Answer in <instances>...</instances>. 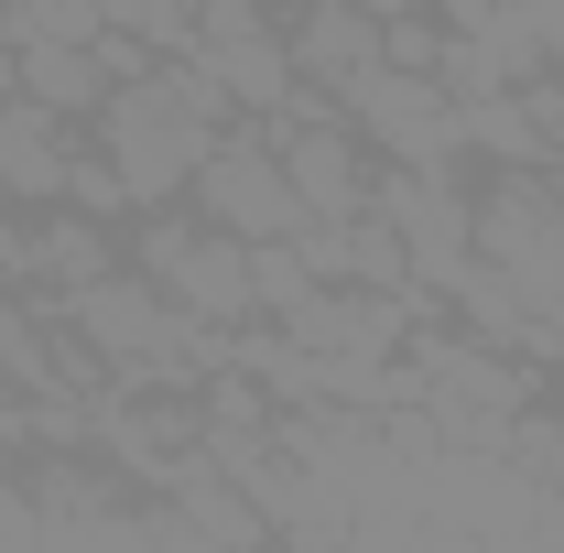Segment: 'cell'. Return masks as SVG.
Wrapping results in <instances>:
<instances>
[{"mask_svg":"<svg viewBox=\"0 0 564 553\" xmlns=\"http://www.w3.org/2000/svg\"><path fill=\"white\" fill-rule=\"evenodd\" d=\"M131 261L185 315H217V326H250L261 304H250V239L239 228H217V217H196V207H141L131 217Z\"/></svg>","mask_w":564,"mask_h":553,"instance_id":"cell-1","label":"cell"},{"mask_svg":"<svg viewBox=\"0 0 564 553\" xmlns=\"http://www.w3.org/2000/svg\"><path fill=\"white\" fill-rule=\"evenodd\" d=\"M87 141L120 163V185H131V207H185V185H196V163H207V141L152 76H120L109 98H98V120H87Z\"/></svg>","mask_w":564,"mask_h":553,"instance_id":"cell-2","label":"cell"},{"mask_svg":"<svg viewBox=\"0 0 564 553\" xmlns=\"http://www.w3.org/2000/svg\"><path fill=\"white\" fill-rule=\"evenodd\" d=\"M337 98H348V120L369 131L380 163H456V174H478V163H467V120H456V87H445V76H413V66H391V55H380V66H358Z\"/></svg>","mask_w":564,"mask_h":553,"instance_id":"cell-3","label":"cell"},{"mask_svg":"<svg viewBox=\"0 0 564 553\" xmlns=\"http://www.w3.org/2000/svg\"><path fill=\"white\" fill-rule=\"evenodd\" d=\"M369 207L402 228L413 282H445L456 261H478V174H456V163H380Z\"/></svg>","mask_w":564,"mask_h":553,"instance_id":"cell-4","label":"cell"},{"mask_svg":"<svg viewBox=\"0 0 564 553\" xmlns=\"http://www.w3.org/2000/svg\"><path fill=\"white\" fill-rule=\"evenodd\" d=\"M196 217H217V228H239V239H293L304 228V196H293V174H282V152L261 120H228V131L207 141V163H196Z\"/></svg>","mask_w":564,"mask_h":553,"instance_id":"cell-5","label":"cell"},{"mask_svg":"<svg viewBox=\"0 0 564 553\" xmlns=\"http://www.w3.org/2000/svg\"><path fill=\"white\" fill-rule=\"evenodd\" d=\"M185 55H207L217 87L261 120V109H282V87H293V44H282V11L272 0H196V44Z\"/></svg>","mask_w":564,"mask_h":553,"instance_id":"cell-6","label":"cell"},{"mask_svg":"<svg viewBox=\"0 0 564 553\" xmlns=\"http://www.w3.org/2000/svg\"><path fill=\"white\" fill-rule=\"evenodd\" d=\"M76 141H87V120H66V109H44V98H0V185H11V207H66V163Z\"/></svg>","mask_w":564,"mask_h":553,"instance_id":"cell-7","label":"cell"},{"mask_svg":"<svg viewBox=\"0 0 564 553\" xmlns=\"http://www.w3.org/2000/svg\"><path fill=\"white\" fill-rule=\"evenodd\" d=\"M282 44H293V76H315V87H348L358 66H380V22L358 0H304L282 22Z\"/></svg>","mask_w":564,"mask_h":553,"instance_id":"cell-8","label":"cell"},{"mask_svg":"<svg viewBox=\"0 0 564 553\" xmlns=\"http://www.w3.org/2000/svg\"><path fill=\"white\" fill-rule=\"evenodd\" d=\"M109 261H131V239L109 228V217L87 207H33V293H76V282H98Z\"/></svg>","mask_w":564,"mask_h":553,"instance_id":"cell-9","label":"cell"},{"mask_svg":"<svg viewBox=\"0 0 564 553\" xmlns=\"http://www.w3.org/2000/svg\"><path fill=\"white\" fill-rule=\"evenodd\" d=\"M22 98H44V109H66V120H98V98H109L98 44H22Z\"/></svg>","mask_w":564,"mask_h":553,"instance_id":"cell-10","label":"cell"},{"mask_svg":"<svg viewBox=\"0 0 564 553\" xmlns=\"http://www.w3.org/2000/svg\"><path fill=\"white\" fill-rule=\"evenodd\" d=\"M304 293H315V261H304L293 239H250V304H261V315H293Z\"/></svg>","mask_w":564,"mask_h":553,"instance_id":"cell-11","label":"cell"},{"mask_svg":"<svg viewBox=\"0 0 564 553\" xmlns=\"http://www.w3.org/2000/svg\"><path fill=\"white\" fill-rule=\"evenodd\" d=\"M109 11L98 0H11V44H98Z\"/></svg>","mask_w":564,"mask_h":553,"instance_id":"cell-12","label":"cell"},{"mask_svg":"<svg viewBox=\"0 0 564 553\" xmlns=\"http://www.w3.org/2000/svg\"><path fill=\"white\" fill-rule=\"evenodd\" d=\"M358 11H369V22H391V11H423V0H358Z\"/></svg>","mask_w":564,"mask_h":553,"instance_id":"cell-13","label":"cell"},{"mask_svg":"<svg viewBox=\"0 0 564 553\" xmlns=\"http://www.w3.org/2000/svg\"><path fill=\"white\" fill-rule=\"evenodd\" d=\"M272 11H282V22H293V11H304V0H272Z\"/></svg>","mask_w":564,"mask_h":553,"instance_id":"cell-14","label":"cell"},{"mask_svg":"<svg viewBox=\"0 0 564 553\" xmlns=\"http://www.w3.org/2000/svg\"><path fill=\"white\" fill-rule=\"evenodd\" d=\"M554 196H564V163H554Z\"/></svg>","mask_w":564,"mask_h":553,"instance_id":"cell-15","label":"cell"},{"mask_svg":"<svg viewBox=\"0 0 564 553\" xmlns=\"http://www.w3.org/2000/svg\"><path fill=\"white\" fill-rule=\"evenodd\" d=\"M0 207H11V185H0Z\"/></svg>","mask_w":564,"mask_h":553,"instance_id":"cell-16","label":"cell"}]
</instances>
